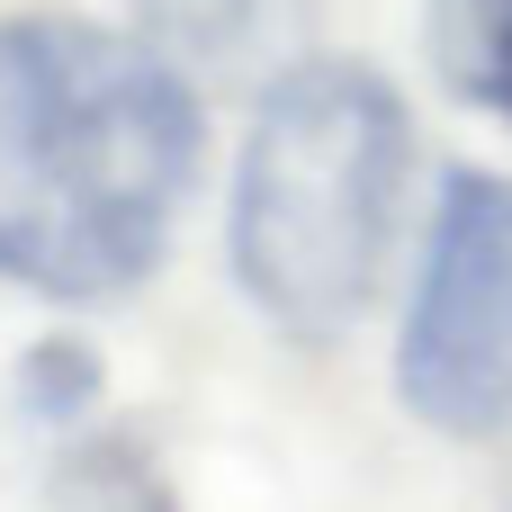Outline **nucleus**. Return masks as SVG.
<instances>
[{"mask_svg": "<svg viewBox=\"0 0 512 512\" xmlns=\"http://www.w3.org/2000/svg\"><path fill=\"white\" fill-rule=\"evenodd\" d=\"M198 81L144 36L63 9L0 18V279L54 306L144 288L198 189Z\"/></svg>", "mask_w": 512, "mask_h": 512, "instance_id": "f257e3e1", "label": "nucleus"}, {"mask_svg": "<svg viewBox=\"0 0 512 512\" xmlns=\"http://www.w3.org/2000/svg\"><path fill=\"white\" fill-rule=\"evenodd\" d=\"M414 198L405 90L360 54H306L252 90V126L225 189L234 288L288 342H342L396 261Z\"/></svg>", "mask_w": 512, "mask_h": 512, "instance_id": "f03ea898", "label": "nucleus"}, {"mask_svg": "<svg viewBox=\"0 0 512 512\" xmlns=\"http://www.w3.org/2000/svg\"><path fill=\"white\" fill-rule=\"evenodd\" d=\"M396 396L441 441H504L512 432V180L504 171H441L423 261L396 324Z\"/></svg>", "mask_w": 512, "mask_h": 512, "instance_id": "7ed1b4c3", "label": "nucleus"}, {"mask_svg": "<svg viewBox=\"0 0 512 512\" xmlns=\"http://www.w3.org/2000/svg\"><path fill=\"white\" fill-rule=\"evenodd\" d=\"M126 18L198 90H270L324 36V0H126Z\"/></svg>", "mask_w": 512, "mask_h": 512, "instance_id": "20e7f679", "label": "nucleus"}, {"mask_svg": "<svg viewBox=\"0 0 512 512\" xmlns=\"http://www.w3.org/2000/svg\"><path fill=\"white\" fill-rule=\"evenodd\" d=\"M36 512H180L153 441L135 432H63L45 486H36Z\"/></svg>", "mask_w": 512, "mask_h": 512, "instance_id": "39448f33", "label": "nucleus"}, {"mask_svg": "<svg viewBox=\"0 0 512 512\" xmlns=\"http://www.w3.org/2000/svg\"><path fill=\"white\" fill-rule=\"evenodd\" d=\"M423 54L459 108L512 126V0H423Z\"/></svg>", "mask_w": 512, "mask_h": 512, "instance_id": "423d86ee", "label": "nucleus"}, {"mask_svg": "<svg viewBox=\"0 0 512 512\" xmlns=\"http://www.w3.org/2000/svg\"><path fill=\"white\" fill-rule=\"evenodd\" d=\"M99 405V351L90 342H72V333H45V342H27L18 351V414L36 423V432H81V414Z\"/></svg>", "mask_w": 512, "mask_h": 512, "instance_id": "0eeeda50", "label": "nucleus"}]
</instances>
